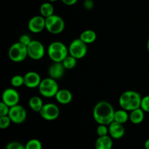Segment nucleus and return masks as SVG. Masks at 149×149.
Instances as JSON below:
<instances>
[{"mask_svg":"<svg viewBox=\"0 0 149 149\" xmlns=\"http://www.w3.org/2000/svg\"><path fill=\"white\" fill-rule=\"evenodd\" d=\"M46 27L45 17L40 15L32 17L28 22V29L31 33H39L42 32Z\"/></svg>","mask_w":149,"mask_h":149,"instance_id":"12","label":"nucleus"},{"mask_svg":"<svg viewBox=\"0 0 149 149\" xmlns=\"http://www.w3.org/2000/svg\"><path fill=\"white\" fill-rule=\"evenodd\" d=\"M113 138L110 135L98 137L95 143V149H112Z\"/></svg>","mask_w":149,"mask_h":149,"instance_id":"17","label":"nucleus"},{"mask_svg":"<svg viewBox=\"0 0 149 149\" xmlns=\"http://www.w3.org/2000/svg\"><path fill=\"white\" fill-rule=\"evenodd\" d=\"M115 110L111 103L106 100H101L95 104L93 109V118L98 125L109 126L113 122Z\"/></svg>","mask_w":149,"mask_h":149,"instance_id":"1","label":"nucleus"},{"mask_svg":"<svg viewBox=\"0 0 149 149\" xmlns=\"http://www.w3.org/2000/svg\"><path fill=\"white\" fill-rule=\"evenodd\" d=\"M45 29L52 34H60L65 29V21L58 15L54 14L45 18Z\"/></svg>","mask_w":149,"mask_h":149,"instance_id":"6","label":"nucleus"},{"mask_svg":"<svg viewBox=\"0 0 149 149\" xmlns=\"http://www.w3.org/2000/svg\"><path fill=\"white\" fill-rule=\"evenodd\" d=\"M144 147L146 149H149V138L146 141L145 143H144Z\"/></svg>","mask_w":149,"mask_h":149,"instance_id":"34","label":"nucleus"},{"mask_svg":"<svg viewBox=\"0 0 149 149\" xmlns=\"http://www.w3.org/2000/svg\"><path fill=\"white\" fill-rule=\"evenodd\" d=\"M55 97L60 104L68 105L72 101L73 95L71 92L67 89H60Z\"/></svg>","mask_w":149,"mask_h":149,"instance_id":"16","label":"nucleus"},{"mask_svg":"<svg viewBox=\"0 0 149 149\" xmlns=\"http://www.w3.org/2000/svg\"><path fill=\"white\" fill-rule=\"evenodd\" d=\"M10 106H7L4 102H0V116H7L10 111Z\"/></svg>","mask_w":149,"mask_h":149,"instance_id":"30","label":"nucleus"},{"mask_svg":"<svg viewBox=\"0 0 149 149\" xmlns=\"http://www.w3.org/2000/svg\"><path fill=\"white\" fill-rule=\"evenodd\" d=\"M147 49H148V51L149 52V39L148 40V42H147Z\"/></svg>","mask_w":149,"mask_h":149,"instance_id":"35","label":"nucleus"},{"mask_svg":"<svg viewBox=\"0 0 149 149\" xmlns=\"http://www.w3.org/2000/svg\"><path fill=\"white\" fill-rule=\"evenodd\" d=\"M83 1H86V0H83Z\"/></svg>","mask_w":149,"mask_h":149,"instance_id":"37","label":"nucleus"},{"mask_svg":"<svg viewBox=\"0 0 149 149\" xmlns=\"http://www.w3.org/2000/svg\"><path fill=\"white\" fill-rule=\"evenodd\" d=\"M79 39L82 40L84 43L89 45V44H92L95 42L97 39V33L95 31L87 29L81 32L79 36Z\"/></svg>","mask_w":149,"mask_h":149,"instance_id":"19","label":"nucleus"},{"mask_svg":"<svg viewBox=\"0 0 149 149\" xmlns=\"http://www.w3.org/2000/svg\"><path fill=\"white\" fill-rule=\"evenodd\" d=\"M41 117L46 121H54L60 116V109L58 105L52 103L44 104L39 111Z\"/></svg>","mask_w":149,"mask_h":149,"instance_id":"8","label":"nucleus"},{"mask_svg":"<svg viewBox=\"0 0 149 149\" xmlns=\"http://www.w3.org/2000/svg\"><path fill=\"white\" fill-rule=\"evenodd\" d=\"M39 12H40L41 15L47 18L54 15V6L50 1L44 2L41 4L39 7Z\"/></svg>","mask_w":149,"mask_h":149,"instance_id":"22","label":"nucleus"},{"mask_svg":"<svg viewBox=\"0 0 149 149\" xmlns=\"http://www.w3.org/2000/svg\"><path fill=\"white\" fill-rule=\"evenodd\" d=\"M12 121L9 116H0V128L1 130H5L10 127Z\"/></svg>","mask_w":149,"mask_h":149,"instance_id":"27","label":"nucleus"},{"mask_svg":"<svg viewBox=\"0 0 149 149\" xmlns=\"http://www.w3.org/2000/svg\"><path fill=\"white\" fill-rule=\"evenodd\" d=\"M10 84L15 88L17 87H20L24 85V77L20 74L13 76L10 80Z\"/></svg>","mask_w":149,"mask_h":149,"instance_id":"24","label":"nucleus"},{"mask_svg":"<svg viewBox=\"0 0 149 149\" xmlns=\"http://www.w3.org/2000/svg\"><path fill=\"white\" fill-rule=\"evenodd\" d=\"M31 38L28 34H23L19 38V42L23 44V45H26V46H28L31 42Z\"/></svg>","mask_w":149,"mask_h":149,"instance_id":"31","label":"nucleus"},{"mask_svg":"<svg viewBox=\"0 0 149 149\" xmlns=\"http://www.w3.org/2000/svg\"><path fill=\"white\" fill-rule=\"evenodd\" d=\"M8 57L13 62H22L29 57L27 46L23 45L20 42L13 44L8 50Z\"/></svg>","mask_w":149,"mask_h":149,"instance_id":"5","label":"nucleus"},{"mask_svg":"<svg viewBox=\"0 0 149 149\" xmlns=\"http://www.w3.org/2000/svg\"><path fill=\"white\" fill-rule=\"evenodd\" d=\"M84 7L86 10H92L94 7V2L93 0H86V1H84Z\"/></svg>","mask_w":149,"mask_h":149,"instance_id":"32","label":"nucleus"},{"mask_svg":"<svg viewBox=\"0 0 149 149\" xmlns=\"http://www.w3.org/2000/svg\"><path fill=\"white\" fill-rule=\"evenodd\" d=\"M141 108L145 112L149 113V95L142 97Z\"/></svg>","mask_w":149,"mask_h":149,"instance_id":"29","label":"nucleus"},{"mask_svg":"<svg viewBox=\"0 0 149 149\" xmlns=\"http://www.w3.org/2000/svg\"><path fill=\"white\" fill-rule=\"evenodd\" d=\"M109 135L113 139H121L125 134V129L123 124L118 123L114 121L109 125Z\"/></svg>","mask_w":149,"mask_h":149,"instance_id":"15","label":"nucleus"},{"mask_svg":"<svg viewBox=\"0 0 149 149\" xmlns=\"http://www.w3.org/2000/svg\"><path fill=\"white\" fill-rule=\"evenodd\" d=\"M145 118V111L141 108L131 111L130 113V121L134 125L142 123Z\"/></svg>","mask_w":149,"mask_h":149,"instance_id":"18","label":"nucleus"},{"mask_svg":"<svg viewBox=\"0 0 149 149\" xmlns=\"http://www.w3.org/2000/svg\"><path fill=\"white\" fill-rule=\"evenodd\" d=\"M58 0H48V1H50V2H55V1H57Z\"/></svg>","mask_w":149,"mask_h":149,"instance_id":"36","label":"nucleus"},{"mask_svg":"<svg viewBox=\"0 0 149 149\" xmlns=\"http://www.w3.org/2000/svg\"><path fill=\"white\" fill-rule=\"evenodd\" d=\"M87 45L82 40L78 38L71 41L68 46L69 55L74 57L77 60H79L85 57L87 53Z\"/></svg>","mask_w":149,"mask_h":149,"instance_id":"7","label":"nucleus"},{"mask_svg":"<svg viewBox=\"0 0 149 149\" xmlns=\"http://www.w3.org/2000/svg\"><path fill=\"white\" fill-rule=\"evenodd\" d=\"M65 70L66 69L64 67L63 63L53 62V63L51 64L48 69L49 77L55 80L60 79L63 77Z\"/></svg>","mask_w":149,"mask_h":149,"instance_id":"14","label":"nucleus"},{"mask_svg":"<svg viewBox=\"0 0 149 149\" xmlns=\"http://www.w3.org/2000/svg\"><path fill=\"white\" fill-rule=\"evenodd\" d=\"M128 120H130V113H128L127 111L122 109L115 111L114 117H113L114 122L124 125Z\"/></svg>","mask_w":149,"mask_h":149,"instance_id":"21","label":"nucleus"},{"mask_svg":"<svg viewBox=\"0 0 149 149\" xmlns=\"http://www.w3.org/2000/svg\"><path fill=\"white\" fill-rule=\"evenodd\" d=\"M29 106L33 111L39 113L44 106L43 100L39 96H32L29 100Z\"/></svg>","mask_w":149,"mask_h":149,"instance_id":"20","label":"nucleus"},{"mask_svg":"<svg viewBox=\"0 0 149 149\" xmlns=\"http://www.w3.org/2000/svg\"><path fill=\"white\" fill-rule=\"evenodd\" d=\"M141 97L139 93L134 90H127L122 93L119 98V104L121 109L130 112L141 108Z\"/></svg>","mask_w":149,"mask_h":149,"instance_id":"2","label":"nucleus"},{"mask_svg":"<svg viewBox=\"0 0 149 149\" xmlns=\"http://www.w3.org/2000/svg\"><path fill=\"white\" fill-rule=\"evenodd\" d=\"M5 149H26L25 146H23L21 143L17 141H12L7 143Z\"/></svg>","mask_w":149,"mask_h":149,"instance_id":"28","label":"nucleus"},{"mask_svg":"<svg viewBox=\"0 0 149 149\" xmlns=\"http://www.w3.org/2000/svg\"><path fill=\"white\" fill-rule=\"evenodd\" d=\"M25 148L26 149H42V144L39 140L33 138L26 143Z\"/></svg>","mask_w":149,"mask_h":149,"instance_id":"25","label":"nucleus"},{"mask_svg":"<svg viewBox=\"0 0 149 149\" xmlns=\"http://www.w3.org/2000/svg\"><path fill=\"white\" fill-rule=\"evenodd\" d=\"M61 1L67 6H73L77 4L78 0H61Z\"/></svg>","mask_w":149,"mask_h":149,"instance_id":"33","label":"nucleus"},{"mask_svg":"<svg viewBox=\"0 0 149 149\" xmlns=\"http://www.w3.org/2000/svg\"><path fill=\"white\" fill-rule=\"evenodd\" d=\"M28 55L34 61L42 59L45 55V48L43 44L38 40H32L27 46Z\"/></svg>","mask_w":149,"mask_h":149,"instance_id":"9","label":"nucleus"},{"mask_svg":"<svg viewBox=\"0 0 149 149\" xmlns=\"http://www.w3.org/2000/svg\"><path fill=\"white\" fill-rule=\"evenodd\" d=\"M23 77H24V86L29 89L39 87L42 81L40 75L35 71H29Z\"/></svg>","mask_w":149,"mask_h":149,"instance_id":"13","label":"nucleus"},{"mask_svg":"<svg viewBox=\"0 0 149 149\" xmlns=\"http://www.w3.org/2000/svg\"><path fill=\"white\" fill-rule=\"evenodd\" d=\"M96 132L98 137L105 136V135H109V126L105 125H98L96 129Z\"/></svg>","mask_w":149,"mask_h":149,"instance_id":"26","label":"nucleus"},{"mask_svg":"<svg viewBox=\"0 0 149 149\" xmlns=\"http://www.w3.org/2000/svg\"><path fill=\"white\" fill-rule=\"evenodd\" d=\"M47 55L52 62L62 63L69 55L68 47L63 42L55 41L49 44L48 46Z\"/></svg>","mask_w":149,"mask_h":149,"instance_id":"3","label":"nucleus"},{"mask_svg":"<svg viewBox=\"0 0 149 149\" xmlns=\"http://www.w3.org/2000/svg\"><path fill=\"white\" fill-rule=\"evenodd\" d=\"M1 101L10 107H13L19 103L20 95L15 87L7 88L3 91L1 95Z\"/></svg>","mask_w":149,"mask_h":149,"instance_id":"11","label":"nucleus"},{"mask_svg":"<svg viewBox=\"0 0 149 149\" xmlns=\"http://www.w3.org/2000/svg\"><path fill=\"white\" fill-rule=\"evenodd\" d=\"M64 67L66 70H71L76 67L77 64V59L71 55H68L63 61Z\"/></svg>","mask_w":149,"mask_h":149,"instance_id":"23","label":"nucleus"},{"mask_svg":"<svg viewBox=\"0 0 149 149\" xmlns=\"http://www.w3.org/2000/svg\"><path fill=\"white\" fill-rule=\"evenodd\" d=\"M38 88L41 95L47 98L55 97L60 90L57 80L49 77L42 79Z\"/></svg>","mask_w":149,"mask_h":149,"instance_id":"4","label":"nucleus"},{"mask_svg":"<svg viewBox=\"0 0 149 149\" xmlns=\"http://www.w3.org/2000/svg\"><path fill=\"white\" fill-rule=\"evenodd\" d=\"M8 116L13 123L20 125L26 121L27 118V111L23 106L17 104L10 107Z\"/></svg>","mask_w":149,"mask_h":149,"instance_id":"10","label":"nucleus"}]
</instances>
